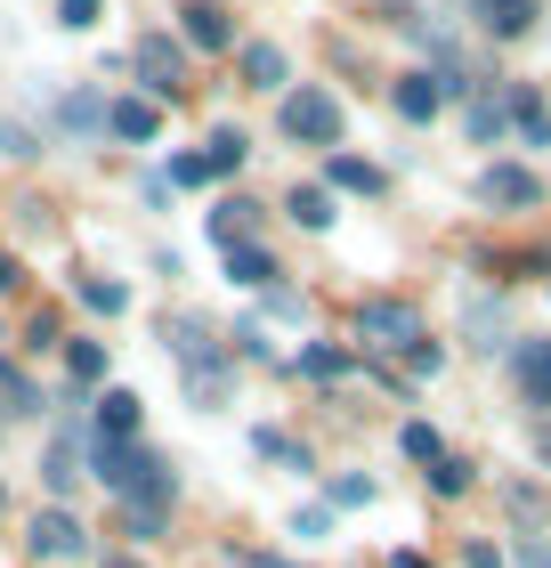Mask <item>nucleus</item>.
<instances>
[{"label": "nucleus", "instance_id": "c9c22d12", "mask_svg": "<svg viewBox=\"0 0 551 568\" xmlns=\"http://www.w3.org/2000/svg\"><path fill=\"white\" fill-rule=\"evenodd\" d=\"M462 568H503V552L494 545H462Z\"/></svg>", "mask_w": 551, "mask_h": 568}, {"label": "nucleus", "instance_id": "1a4fd4ad", "mask_svg": "<svg viewBox=\"0 0 551 568\" xmlns=\"http://www.w3.org/2000/svg\"><path fill=\"white\" fill-rule=\"evenodd\" d=\"M139 438V390H106L98 398V447H130Z\"/></svg>", "mask_w": 551, "mask_h": 568}, {"label": "nucleus", "instance_id": "473e14b6", "mask_svg": "<svg viewBox=\"0 0 551 568\" xmlns=\"http://www.w3.org/2000/svg\"><path fill=\"white\" fill-rule=\"evenodd\" d=\"M503 131V106H494V98H479V106H470V139H494Z\"/></svg>", "mask_w": 551, "mask_h": 568}, {"label": "nucleus", "instance_id": "ddd939ff", "mask_svg": "<svg viewBox=\"0 0 551 568\" xmlns=\"http://www.w3.org/2000/svg\"><path fill=\"white\" fill-rule=\"evenodd\" d=\"M187 390H195V406H203V398H212V406H220V398L235 390V374H227V357H187Z\"/></svg>", "mask_w": 551, "mask_h": 568}, {"label": "nucleus", "instance_id": "423d86ee", "mask_svg": "<svg viewBox=\"0 0 551 568\" xmlns=\"http://www.w3.org/2000/svg\"><path fill=\"white\" fill-rule=\"evenodd\" d=\"M479 195L494 203V212H535V203H543V179H535L528 163H494V171L479 179Z\"/></svg>", "mask_w": 551, "mask_h": 568}, {"label": "nucleus", "instance_id": "72a5a7b5", "mask_svg": "<svg viewBox=\"0 0 551 568\" xmlns=\"http://www.w3.org/2000/svg\"><path fill=\"white\" fill-rule=\"evenodd\" d=\"M333 504H374V479H333Z\"/></svg>", "mask_w": 551, "mask_h": 568}, {"label": "nucleus", "instance_id": "412c9836", "mask_svg": "<svg viewBox=\"0 0 551 568\" xmlns=\"http://www.w3.org/2000/svg\"><path fill=\"white\" fill-rule=\"evenodd\" d=\"M65 374H73V390L106 382V349H98V342H65Z\"/></svg>", "mask_w": 551, "mask_h": 568}, {"label": "nucleus", "instance_id": "c85d7f7f", "mask_svg": "<svg viewBox=\"0 0 551 568\" xmlns=\"http://www.w3.org/2000/svg\"><path fill=\"white\" fill-rule=\"evenodd\" d=\"M398 447H406L414 463H438V455H446V447H438V430H430V423H406V430H398Z\"/></svg>", "mask_w": 551, "mask_h": 568}, {"label": "nucleus", "instance_id": "f03ea898", "mask_svg": "<svg viewBox=\"0 0 551 568\" xmlns=\"http://www.w3.org/2000/svg\"><path fill=\"white\" fill-rule=\"evenodd\" d=\"M284 139L300 146H340V98L333 90H284Z\"/></svg>", "mask_w": 551, "mask_h": 568}, {"label": "nucleus", "instance_id": "aec40b11", "mask_svg": "<svg viewBox=\"0 0 551 568\" xmlns=\"http://www.w3.org/2000/svg\"><path fill=\"white\" fill-rule=\"evenodd\" d=\"M0 415H9V423L41 415V390H33V382H24V374H9V366H0Z\"/></svg>", "mask_w": 551, "mask_h": 568}, {"label": "nucleus", "instance_id": "6ab92c4d", "mask_svg": "<svg viewBox=\"0 0 551 568\" xmlns=\"http://www.w3.org/2000/svg\"><path fill=\"white\" fill-rule=\"evenodd\" d=\"M227 276H235V284H252V293H259V284L276 276V261H268L259 244H227Z\"/></svg>", "mask_w": 551, "mask_h": 568}, {"label": "nucleus", "instance_id": "ea45409f", "mask_svg": "<svg viewBox=\"0 0 551 568\" xmlns=\"http://www.w3.org/2000/svg\"><path fill=\"white\" fill-rule=\"evenodd\" d=\"M106 568H139V560H130V552H122V560H106Z\"/></svg>", "mask_w": 551, "mask_h": 568}, {"label": "nucleus", "instance_id": "6e6552de", "mask_svg": "<svg viewBox=\"0 0 551 568\" xmlns=\"http://www.w3.org/2000/svg\"><path fill=\"white\" fill-rule=\"evenodd\" d=\"M106 131L146 146V139H163V106H154V98H122V106H106Z\"/></svg>", "mask_w": 551, "mask_h": 568}, {"label": "nucleus", "instance_id": "39448f33", "mask_svg": "<svg viewBox=\"0 0 551 568\" xmlns=\"http://www.w3.org/2000/svg\"><path fill=\"white\" fill-rule=\"evenodd\" d=\"M24 545H33L41 560H82L90 536H82V520H73L65 504H49V511H33V536H24Z\"/></svg>", "mask_w": 551, "mask_h": 568}, {"label": "nucleus", "instance_id": "4468645a", "mask_svg": "<svg viewBox=\"0 0 551 568\" xmlns=\"http://www.w3.org/2000/svg\"><path fill=\"white\" fill-rule=\"evenodd\" d=\"M398 114L406 122H430L438 114V73H406V82H398Z\"/></svg>", "mask_w": 551, "mask_h": 568}, {"label": "nucleus", "instance_id": "2eb2a0df", "mask_svg": "<svg viewBox=\"0 0 551 568\" xmlns=\"http://www.w3.org/2000/svg\"><path fill=\"white\" fill-rule=\"evenodd\" d=\"M479 17H487V33H494V41H511V33H528L535 0H479Z\"/></svg>", "mask_w": 551, "mask_h": 568}, {"label": "nucleus", "instance_id": "f3484780", "mask_svg": "<svg viewBox=\"0 0 551 568\" xmlns=\"http://www.w3.org/2000/svg\"><path fill=\"white\" fill-rule=\"evenodd\" d=\"M58 122H65V131H73V139H98V131H106V106H98V98H90V90H73V98H65V106H58Z\"/></svg>", "mask_w": 551, "mask_h": 568}, {"label": "nucleus", "instance_id": "bb28decb", "mask_svg": "<svg viewBox=\"0 0 551 568\" xmlns=\"http://www.w3.org/2000/svg\"><path fill=\"white\" fill-rule=\"evenodd\" d=\"M163 511H171V504H122V528L146 545V536H163Z\"/></svg>", "mask_w": 551, "mask_h": 568}, {"label": "nucleus", "instance_id": "c756f323", "mask_svg": "<svg viewBox=\"0 0 551 568\" xmlns=\"http://www.w3.org/2000/svg\"><path fill=\"white\" fill-rule=\"evenodd\" d=\"M98 9H106V0H58V24H65V33H90Z\"/></svg>", "mask_w": 551, "mask_h": 568}, {"label": "nucleus", "instance_id": "2f4dec72", "mask_svg": "<svg viewBox=\"0 0 551 568\" xmlns=\"http://www.w3.org/2000/svg\"><path fill=\"white\" fill-rule=\"evenodd\" d=\"M0 154H9V163H24V154H33V131H24V122H9V114H0Z\"/></svg>", "mask_w": 551, "mask_h": 568}, {"label": "nucleus", "instance_id": "9d476101", "mask_svg": "<svg viewBox=\"0 0 551 568\" xmlns=\"http://www.w3.org/2000/svg\"><path fill=\"white\" fill-rule=\"evenodd\" d=\"M244 154H252L244 131H212V146H203L195 163H203V179H227V171H244Z\"/></svg>", "mask_w": 551, "mask_h": 568}, {"label": "nucleus", "instance_id": "e433bc0d", "mask_svg": "<svg viewBox=\"0 0 551 568\" xmlns=\"http://www.w3.org/2000/svg\"><path fill=\"white\" fill-rule=\"evenodd\" d=\"M519 568H551V545H543V536H528V545H519Z\"/></svg>", "mask_w": 551, "mask_h": 568}, {"label": "nucleus", "instance_id": "f704fd0d", "mask_svg": "<svg viewBox=\"0 0 551 568\" xmlns=\"http://www.w3.org/2000/svg\"><path fill=\"white\" fill-rule=\"evenodd\" d=\"M293 528H300V536H325V528H333V504H308V511H300Z\"/></svg>", "mask_w": 551, "mask_h": 568}, {"label": "nucleus", "instance_id": "393cba45", "mask_svg": "<svg viewBox=\"0 0 551 568\" xmlns=\"http://www.w3.org/2000/svg\"><path fill=\"white\" fill-rule=\"evenodd\" d=\"M73 463H82V447H73V430H58V438H49V487H73Z\"/></svg>", "mask_w": 551, "mask_h": 568}, {"label": "nucleus", "instance_id": "f257e3e1", "mask_svg": "<svg viewBox=\"0 0 551 568\" xmlns=\"http://www.w3.org/2000/svg\"><path fill=\"white\" fill-rule=\"evenodd\" d=\"M90 455H98V479H106L122 504H171V463L154 447L130 438V447H90Z\"/></svg>", "mask_w": 551, "mask_h": 568}, {"label": "nucleus", "instance_id": "a878e982", "mask_svg": "<svg viewBox=\"0 0 551 568\" xmlns=\"http://www.w3.org/2000/svg\"><path fill=\"white\" fill-rule=\"evenodd\" d=\"M82 301L98 308V317H122V308H130V293H122L114 276H82Z\"/></svg>", "mask_w": 551, "mask_h": 568}, {"label": "nucleus", "instance_id": "5701e85b", "mask_svg": "<svg viewBox=\"0 0 551 568\" xmlns=\"http://www.w3.org/2000/svg\"><path fill=\"white\" fill-rule=\"evenodd\" d=\"M252 455H259V463H293V471H308V447H300V438H284V430H252Z\"/></svg>", "mask_w": 551, "mask_h": 568}, {"label": "nucleus", "instance_id": "dca6fc26", "mask_svg": "<svg viewBox=\"0 0 551 568\" xmlns=\"http://www.w3.org/2000/svg\"><path fill=\"white\" fill-rule=\"evenodd\" d=\"M511 122H519V139H528V146H551V106H543L535 90L511 98Z\"/></svg>", "mask_w": 551, "mask_h": 568}, {"label": "nucleus", "instance_id": "b1692460", "mask_svg": "<svg viewBox=\"0 0 551 568\" xmlns=\"http://www.w3.org/2000/svg\"><path fill=\"white\" fill-rule=\"evenodd\" d=\"M284 212H293L300 227H325L333 220V187H293V195H284Z\"/></svg>", "mask_w": 551, "mask_h": 568}, {"label": "nucleus", "instance_id": "4be33fe9", "mask_svg": "<svg viewBox=\"0 0 551 568\" xmlns=\"http://www.w3.org/2000/svg\"><path fill=\"white\" fill-rule=\"evenodd\" d=\"M244 82H252V90H276V82H284V49L252 41V49H244Z\"/></svg>", "mask_w": 551, "mask_h": 568}, {"label": "nucleus", "instance_id": "cd10ccee", "mask_svg": "<svg viewBox=\"0 0 551 568\" xmlns=\"http://www.w3.org/2000/svg\"><path fill=\"white\" fill-rule=\"evenodd\" d=\"M430 487H438V496H462V487H470V463H462V455H438V463H430Z\"/></svg>", "mask_w": 551, "mask_h": 568}, {"label": "nucleus", "instance_id": "7ed1b4c3", "mask_svg": "<svg viewBox=\"0 0 551 568\" xmlns=\"http://www.w3.org/2000/svg\"><path fill=\"white\" fill-rule=\"evenodd\" d=\"M357 342L381 349V357H398V349L422 342V317H414L406 301H365V308H357Z\"/></svg>", "mask_w": 551, "mask_h": 568}, {"label": "nucleus", "instance_id": "7c9ffc66", "mask_svg": "<svg viewBox=\"0 0 551 568\" xmlns=\"http://www.w3.org/2000/svg\"><path fill=\"white\" fill-rule=\"evenodd\" d=\"M340 366H349V357H340V349H300V374H308V382H333Z\"/></svg>", "mask_w": 551, "mask_h": 568}, {"label": "nucleus", "instance_id": "0eeeda50", "mask_svg": "<svg viewBox=\"0 0 551 568\" xmlns=\"http://www.w3.org/2000/svg\"><path fill=\"white\" fill-rule=\"evenodd\" d=\"M178 33H187L203 58H212V49L235 41V24H227V9H212V0H187V9H178Z\"/></svg>", "mask_w": 551, "mask_h": 568}, {"label": "nucleus", "instance_id": "20e7f679", "mask_svg": "<svg viewBox=\"0 0 551 568\" xmlns=\"http://www.w3.org/2000/svg\"><path fill=\"white\" fill-rule=\"evenodd\" d=\"M130 73H139L154 98H178V90H187V58H178L171 33H139V41H130Z\"/></svg>", "mask_w": 551, "mask_h": 568}, {"label": "nucleus", "instance_id": "f8f14e48", "mask_svg": "<svg viewBox=\"0 0 551 568\" xmlns=\"http://www.w3.org/2000/svg\"><path fill=\"white\" fill-rule=\"evenodd\" d=\"M325 179H333L340 195H381V187H389V179H381L374 163H357V154H333V163H325Z\"/></svg>", "mask_w": 551, "mask_h": 568}, {"label": "nucleus", "instance_id": "a211bd4d", "mask_svg": "<svg viewBox=\"0 0 551 568\" xmlns=\"http://www.w3.org/2000/svg\"><path fill=\"white\" fill-rule=\"evenodd\" d=\"M212 236H220V252H227V244H252V203H244V195H227L220 212H212Z\"/></svg>", "mask_w": 551, "mask_h": 568}, {"label": "nucleus", "instance_id": "9b49d317", "mask_svg": "<svg viewBox=\"0 0 551 568\" xmlns=\"http://www.w3.org/2000/svg\"><path fill=\"white\" fill-rule=\"evenodd\" d=\"M519 390H528V406H551V342L519 349Z\"/></svg>", "mask_w": 551, "mask_h": 568}, {"label": "nucleus", "instance_id": "4c0bfd02", "mask_svg": "<svg viewBox=\"0 0 551 568\" xmlns=\"http://www.w3.org/2000/svg\"><path fill=\"white\" fill-rule=\"evenodd\" d=\"M17 276H24V268L9 261V252H0V293H17Z\"/></svg>", "mask_w": 551, "mask_h": 568}, {"label": "nucleus", "instance_id": "58836bf2", "mask_svg": "<svg viewBox=\"0 0 551 568\" xmlns=\"http://www.w3.org/2000/svg\"><path fill=\"white\" fill-rule=\"evenodd\" d=\"M398 568H430V560H422V552H398Z\"/></svg>", "mask_w": 551, "mask_h": 568}, {"label": "nucleus", "instance_id": "a19ab883", "mask_svg": "<svg viewBox=\"0 0 551 568\" xmlns=\"http://www.w3.org/2000/svg\"><path fill=\"white\" fill-rule=\"evenodd\" d=\"M462 9H479V0H462Z\"/></svg>", "mask_w": 551, "mask_h": 568}]
</instances>
